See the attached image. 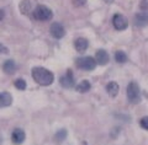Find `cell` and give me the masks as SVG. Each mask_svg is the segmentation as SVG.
Here are the masks:
<instances>
[{
    "label": "cell",
    "instance_id": "obj_1",
    "mask_svg": "<svg viewBox=\"0 0 148 145\" xmlns=\"http://www.w3.org/2000/svg\"><path fill=\"white\" fill-rule=\"evenodd\" d=\"M32 78L34 80L42 86H48L54 81V75L49 70L42 67H36L32 69Z\"/></svg>",
    "mask_w": 148,
    "mask_h": 145
},
{
    "label": "cell",
    "instance_id": "obj_24",
    "mask_svg": "<svg viewBox=\"0 0 148 145\" xmlns=\"http://www.w3.org/2000/svg\"><path fill=\"white\" fill-rule=\"evenodd\" d=\"M4 16H5V14H4V11H3V10H0V21H1L3 18H4Z\"/></svg>",
    "mask_w": 148,
    "mask_h": 145
},
{
    "label": "cell",
    "instance_id": "obj_5",
    "mask_svg": "<svg viewBox=\"0 0 148 145\" xmlns=\"http://www.w3.org/2000/svg\"><path fill=\"white\" fill-rule=\"evenodd\" d=\"M112 23H114V27L116 29L117 31H122V30H126L127 26H128V21L127 18L125 17L121 14H116L114 15L112 17Z\"/></svg>",
    "mask_w": 148,
    "mask_h": 145
},
{
    "label": "cell",
    "instance_id": "obj_7",
    "mask_svg": "<svg viewBox=\"0 0 148 145\" xmlns=\"http://www.w3.org/2000/svg\"><path fill=\"white\" fill-rule=\"evenodd\" d=\"M135 25L138 27H145L148 25V10H142L141 12L136 14Z\"/></svg>",
    "mask_w": 148,
    "mask_h": 145
},
{
    "label": "cell",
    "instance_id": "obj_20",
    "mask_svg": "<svg viewBox=\"0 0 148 145\" xmlns=\"http://www.w3.org/2000/svg\"><path fill=\"white\" fill-rule=\"evenodd\" d=\"M140 124L143 129L148 130V117H143V118L140 120Z\"/></svg>",
    "mask_w": 148,
    "mask_h": 145
},
{
    "label": "cell",
    "instance_id": "obj_16",
    "mask_svg": "<svg viewBox=\"0 0 148 145\" xmlns=\"http://www.w3.org/2000/svg\"><path fill=\"white\" fill-rule=\"evenodd\" d=\"M18 7H20V11H21L22 14L27 15V14L31 11V3H30V0H22Z\"/></svg>",
    "mask_w": 148,
    "mask_h": 145
},
{
    "label": "cell",
    "instance_id": "obj_4",
    "mask_svg": "<svg viewBox=\"0 0 148 145\" xmlns=\"http://www.w3.org/2000/svg\"><path fill=\"white\" fill-rule=\"evenodd\" d=\"M75 64H77V67L82 70L91 71V70L95 69L98 63H96V59H94L92 57H83V58H78Z\"/></svg>",
    "mask_w": 148,
    "mask_h": 145
},
{
    "label": "cell",
    "instance_id": "obj_11",
    "mask_svg": "<svg viewBox=\"0 0 148 145\" xmlns=\"http://www.w3.org/2000/svg\"><path fill=\"white\" fill-rule=\"evenodd\" d=\"M12 103V96L9 92H0V108L8 107Z\"/></svg>",
    "mask_w": 148,
    "mask_h": 145
},
{
    "label": "cell",
    "instance_id": "obj_6",
    "mask_svg": "<svg viewBox=\"0 0 148 145\" xmlns=\"http://www.w3.org/2000/svg\"><path fill=\"white\" fill-rule=\"evenodd\" d=\"M59 82H61V85L66 88L73 87L74 84H75V80H74V75H73L72 70H67V73L59 79Z\"/></svg>",
    "mask_w": 148,
    "mask_h": 145
},
{
    "label": "cell",
    "instance_id": "obj_19",
    "mask_svg": "<svg viewBox=\"0 0 148 145\" xmlns=\"http://www.w3.org/2000/svg\"><path fill=\"white\" fill-rule=\"evenodd\" d=\"M15 87L18 88V90H21V91H24L25 88H26V81L24 80V79H17V80L15 81Z\"/></svg>",
    "mask_w": 148,
    "mask_h": 145
},
{
    "label": "cell",
    "instance_id": "obj_3",
    "mask_svg": "<svg viewBox=\"0 0 148 145\" xmlns=\"http://www.w3.org/2000/svg\"><path fill=\"white\" fill-rule=\"evenodd\" d=\"M127 99L131 103H138L141 101V90L136 82H130L127 86Z\"/></svg>",
    "mask_w": 148,
    "mask_h": 145
},
{
    "label": "cell",
    "instance_id": "obj_13",
    "mask_svg": "<svg viewBox=\"0 0 148 145\" xmlns=\"http://www.w3.org/2000/svg\"><path fill=\"white\" fill-rule=\"evenodd\" d=\"M3 70L5 71L6 74H9V75H11V74L15 73V70H16V64L14 60H6L5 63H4L3 65Z\"/></svg>",
    "mask_w": 148,
    "mask_h": 145
},
{
    "label": "cell",
    "instance_id": "obj_21",
    "mask_svg": "<svg viewBox=\"0 0 148 145\" xmlns=\"http://www.w3.org/2000/svg\"><path fill=\"white\" fill-rule=\"evenodd\" d=\"M140 7L142 9V10H148V0H141Z\"/></svg>",
    "mask_w": 148,
    "mask_h": 145
},
{
    "label": "cell",
    "instance_id": "obj_2",
    "mask_svg": "<svg viewBox=\"0 0 148 145\" xmlns=\"http://www.w3.org/2000/svg\"><path fill=\"white\" fill-rule=\"evenodd\" d=\"M34 17L38 21H48L53 17V12L51 9L45 5H37L34 11Z\"/></svg>",
    "mask_w": 148,
    "mask_h": 145
},
{
    "label": "cell",
    "instance_id": "obj_14",
    "mask_svg": "<svg viewBox=\"0 0 148 145\" xmlns=\"http://www.w3.org/2000/svg\"><path fill=\"white\" fill-rule=\"evenodd\" d=\"M119 90H120L119 84H117V82H114V81H112V82H109L108 86H106V91H108V93H109L111 97L117 96Z\"/></svg>",
    "mask_w": 148,
    "mask_h": 145
},
{
    "label": "cell",
    "instance_id": "obj_22",
    "mask_svg": "<svg viewBox=\"0 0 148 145\" xmlns=\"http://www.w3.org/2000/svg\"><path fill=\"white\" fill-rule=\"evenodd\" d=\"M8 53V48L4 44L0 43V54H6Z\"/></svg>",
    "mask_w": 148,
    "mask_h": 145
},
{
    "label": "cell",
    "instance_id": "obj_23",
    "mask_svg": "<svg viewBox=\"0 0 148 145\" xmlns=\"http://www.w3.org/2000/svg\"><path fill=\"white\" fill-rule=\"evenodd\" d=\"M85 3H86V0H74V4L77 6H83Z\"/></svg>",
    "mask_w": 148,
    "mask_h": 145
},
{
    "label": "cell",
    "instance_id": "obj_25",
    "mask_svg": "<svg viewBox=\"0 0 148 145\" xmlns=\"http://www.w3.org/2000/svg\"><path fill=\"white\" fill-rule=\"evenodd\" d=\"M104 1H105V3H108V4H111V3L114 1V0H104Z\"/></svg>",
    "mask_w": 148,
    "mask_h": 145
},
{
    "label": "cell",
    "instance_id": "obj_18",
    "mask_svg": "<svg viewBox=\"0 0 148 145\" xmlns=\"http://www.w3.org/2000/svg\"><path fill=\"white\" fill-rule=\"evenodd\" d=\"M115 59H116L117 63H126L127 62V55L125 54L122 50H117L115 53Z\"/></svg>",
    "mask_w": 148,
    "mask_h": 145
},
{
    "label": "cell",
    "instance_id": "obj_17",
    "mask_svg": "<svg viewBox=\"0 0 148 145\" xmlns=\"http://www.w3.org/2000/svg\"><path fill=\"white\" fill-rule=\"evenodd\" d=\"M67 138V130L66 129H59V132H57V134L54 135V142L56 143H63L64 139Z\"/></svg>",
    "mask_w": 148,
    "mask_h": 145
},
{
    "label": "cell",
    "instance_id": "obj_10",
    "mask_svg": "<svg viewBox=\"0 0 148 145\" xmlns=\"http://www.w3.org/2000/svg\"><path fill=\"white\" fill-rule=\"evenodd\" d=\"M95 59H96V63H98L99 65H105V64H108L109 60H110L108 52H106V50H104V49H99L98 52H96Z\"/></svg>",
    "mask_w": 148,
    "mask_h": 145
},
{
    "label": "cell",
    "instance_id": "obj_12",
    "mask_svg": "<svg viewBox=\"0 0 148 145\" xmlns=\"http://www.w3.org/2000/svg\"><path fill=\"white\" fill-rule=\"evenodd\" d=\"M88 46H89V42H88V39L85 38H77L75 42H74V47H75V49L78 50V52H85Z\"/></svg>",
    "mask_w": 148,
    "mask_h": 145
},
{
    "label": "cell",
    "instance_id": "obj_15",
    "mask_svg": "<svg viewBox=\"0 0 148 145\" xmlns=\"http://www.w3.org/2000/svg\"><path fill=\"white\" fill-rule=\"evenodd\" d=\"M91 88V84L88 81V80H83L79 85L77 86V91L78 92H82V93H84V92H88Z\"/></svg>",
    "mask_w": 148,
    "mask_h": 145
},
{
    "label": "cell",
    "instance_id": "obj_9",
    "mask_svg": "<svg viewBox=\"0 0 148 145\" xmlns=\"http://www.w3.org/2000/svg\"><path fill=\"white\" fill-rule=\"evenodd\" d=\"M11 139H12V143H14V144L20 145V144H22V143L25 142L26 134H25V132H24L22 129L16 128V129H14L12 135H11Z\"/></svg>",
    "mask_w": 148,
    "mask_h": 145
},
{
    "label": "cell",
    "instance_id": "obj_8",
    "mask_svg": "<svg viewBox=\"0 0 148 145\" xmlns=\"http://www.w3.org/2000/svg\"><path fill=\"white\" fill-rule=\"evenodd\" d=\"M51 35H52L54 38H62V37L66 35V30H64V27L61 25V23L58 22H54L51 25Z\"/></svg>",
    "mask_w": 148,
    "mask_h": 145
}]
</instances>
